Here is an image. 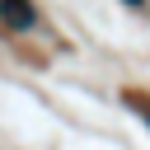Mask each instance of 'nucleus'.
I'll return each mask as SVG.
<instances>
[{"label": "nucleus", "instance_id": "3", "mask_svg": "<svg viewBox=\"0 0 150 150\" xmlns=\"http://www.w3.org/2000/svg\"><path fill=\"white\" fill-rule=\"evenodd\" d=\"M145 122H150V112H145Z\"/></svg>", "mask_w": 150, "mask_h": 150}, {"label": "nucleus", "instance_id": "1", "mask_svg": "<svg viewBox=\"0 0 150 150\" xmlns=\"http://www.w3.org/2000/svg\"><path fill=\"white\" fill-rule=\"evenodd\" d=\"M0 23H9V28H33V23H38L33 0H0Z\"/></svg>", "mask_w": 150, "mask_h": 150}, {"label": "nucleus", "instance_id": "2", "mask_svg": "<svg viewBox=\"0 0 150 150\" xmlns=\"http://www.w3.org/2000/svg\"><path fill=\"white\" fill-rule=\"evenodd\" d=\"M122 5H131V9H145V0H122Z\"/></svg>", "mask_w": 150, "mask_h": 150}]
</instances>
